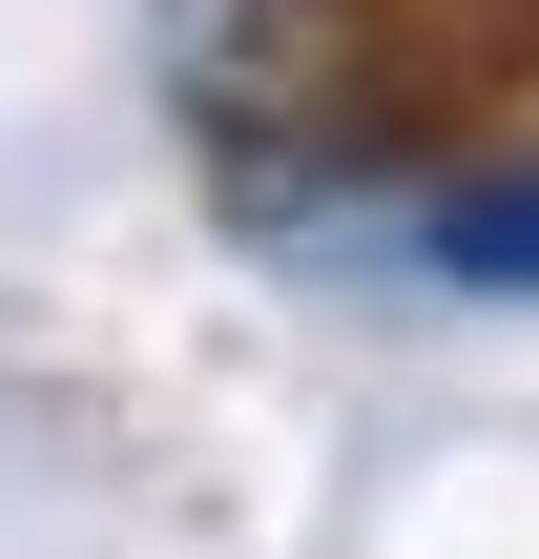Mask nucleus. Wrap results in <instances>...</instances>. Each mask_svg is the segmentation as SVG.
<instances>
[{
  "mask_svg": "<svg viewBox=\"0 0 539 559\" xmlns=\"http://www.w3.org/2000/svg\"><path fill=\"white\" fill-rule=\"evenodd\" d=\"M415 270H457V290H539V166H457V187H415Z\"/></svg>",
  "mask_w": 539,
  "mask_h": 559,
  "instance_id": "1",
  "label": "nucleus"
}]
</instances>
